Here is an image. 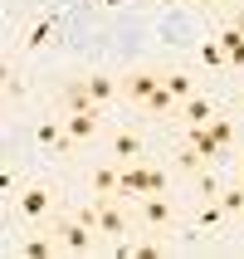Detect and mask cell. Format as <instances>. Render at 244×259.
Returning <instances> with one entry per match:
<instances>
[{"mask_svg": "<svg viewBox=\"0 0 244 259\" xmlns=\"http://www.w3.org/2000/svg\"><path fill=\"white\" fill-rule=\"evenodd\" d=\"M239 161H244V152H239Z\"/></svg>", "mask_w": 244, "mask_h": 259, "instance_id": "obj_26", "label": "cell"}, {"mask_svg": "<svg viewBox=\"0 0 244 259\" xmlns=\"http://www.w3.org/2000/svg\"><path fill=\"white\" fill-rule=\"evenodd\" d=\"M103 127H108L103 108H69V113H64V132H69L73 142H93Z\"/></svg>", "mask_w": 244, "mask_h": 259, "instance_id": "obj_5", "label": "cell"}, {"mask_svg": "<svg viewBox=\"0 0 244 259\" xmlns=\"http://www.w3.org/2000/svg\"><path fill=\"white\" fill-rule=\"evenodd\" d=\"M201 59L210 64V69H215V64H230V59H225V44H220V39H210V44H205V49H201Z\"/></svg>", "mask_w": 244, "mask_h": 259, "instance_id": "obj_21", "label": "cell"}, {"mask_svg": "<svg viewBox=\"0 0 244 259\" xmlns=\"http://www.w3.org/2000/svg\"><path fill=\"white\" fill-rule=\"evenodd\" d=\"M113 98H122V78H113V73H83L59 93L64 108H108Z\"/></svg>", "mask_w": 244, "mask_h": 259, "instance_id": "obj_1", "label": "cell"}, {"mask_svg": "<svg viewBox=\"0 0 244 259\" xmlns=\"http://www.w3.org/2000/svg\"><path fill=\"white\" fill-rule=\"evenodd\" d=\"M54 235H59V245L69 249V254H93V240H98V230L88 225V220H54Z\"/></svg>", "mask_w": 244, "mask_h": 259, "instance_id": "obj_4", "label": "cell"}, {"mask_svg": "<svg viewBox=\"0 0 244 259\" xmlns=\"http://www.w3.org/2000/svg\"><path fill=\"white\" fill-rule=\"evenodd\" d=\"M161 88H166L176 103H186L190 93H196V78H190V73H181V69H166V83H161Z\"/></svg>", "mask_w": 244, "mask_h": 259, "instance_id": "obj_13", "label": "cell"}, {"mask_svg": "<svg viewBox=\"0 0 244 259\" xmlns=\"http://www.w3.org/2000/svg\"><path fill=\"white\" fill-rule=\"evenodd\" d=\"M239 215H244V210H239Z\"/></svg>", "mask_w": 244, "mask_h": 259, "instance_id": "obj_27", "label": "cell"}, {"mask_svg": "<svg viewBox=\"0 0 244 259\" xmlns=\"http://www.w3.org/2000/svg\"><path fill=\"white\" fill-rule=\"evenodd\" d=\"M210 117H215V103L205 98V93H190V98L181 103V122H186V127H201Z\"/></svg>", "mask_w": 244, "mask_h": 259, "instance_id": "obj_10", "label": "cell"}, {"mask_svg": "<svg viewBox=\"0 0 244 259\" xmlns=\"http://www.w3.org/2000/svg\"><path fill=\"white\" fill-rule=\"evenodd\" d=\"M142 113H147V117H161V113H176V98H171V93H166V88H157V93H152V98L142 103Z\"/></svg>", "mask_w": 244, "mask_h": 259, "instance_id": "obj_17", "label": "cell"}, {"mask_svg": "<svg viewBox=\"0 0 244 259\" xmlns=\"http://www.w3.org/2000/svg\"><path fill=\"white\" fill-rule=\"evenodd\" d=\"M142 132L137 127H113L108 132V152H113V161H142Z\"/></svg>", "mask_w": 244, "mask_h": 259, "instance_id": "obj_8", "label": "cell"}, {"mask_svg": "<svg viewBox=\"0 0 244 259\" xmlns=\"http://www.w3.org/2000/svg\"><path fill=\"white\" fill-rule=\"evenodd\" d=\"M152 196H166V171L161 166H152Z\"/></svg>", "mask_w": 244, "mask_h": 259, "instance_id": "obj_22", "label": "cell"}, {"mask_svg": "<svg viewBox=\"0 0 244 259\" xmlns=\"http://www.w3.org/2000/svg\"><path fill=\"white\" fill-rule=\"evenodd\" d=\"M137 220H142L147 230H171V225H176L171 196H142V201H137Z\"/></svg>", "mask_w": 244, "mask_h": 259, "instance_id": "obj_6", "label": "cell"}, {"mask_svg": "<svg viewBox=\"0 0 244 259\" xmlns=\"http://www.w3.org/2000/svg\"><path fill=\"white\" fill-rule=\"evenodd\" d=\"M176 166H181V171H186V176H205V171H210V161H205L201 157V152H196V147H181V152H176Z\"/></svg>", "mask_w": 244, "mask_h": 259, "instance_id": "obj_15", "label": "cell"}, {"mask_svg": "<svg viewBox=\"0 0 244 259\" xmlns=\"http://www.w3.org/2000/svg\"><path fill=\"white\" fill-rule=\"evenodd\" d=\"M186 142H190V147H196V152H201V157H205V161H215V157H220V152H225V147H220V142H215V132H210V122H201V127H190V137H186Z\"/></svg>", "mask_w": 244, "mask_h": 259, "instance_id": "obj_11", "label": "cell"}, {"mask_svg": "<svg viewBox=\"0 0 244 259\" xmlns=\"http://www.w3.org/2000/svg\"><path fill=\"white\" fill-rule=\"evenodd\" d=\"M239 186H244V161H239Z\"/></svg>", "mask_w": 244, "mask_h": 259, "instance_id": "obj_25", "label": "cell"}, {"mask_svg": "<svg viewBox=\"0 0 244 259\" xmlns=\"http://www.w3.org/2000/svg\"><path fill=\"white\" fill-rule=\"evenodd\" d=\"M59 235L49 230V240H25V245H20V254H29V259H44V254H59Z\"/></svg>", "mask_w": 244, "mask_h": 259, "instance_id": "obj_16", "label": "cell"}, {"mask_svg": "<svg viewBox=\"0 0 244 259\" xmlns=\"http://www.w3.org/2000/svg\"><path fill=\"white\" fill-rule=\"evenodd\" d=\"M220 205H225V215H239L244 210V186H230V191H215Z\"/></svg>", "mask_w": 244, "mask_h": 259, "instance_id": "obj_20", "label": "cell"}, {"mask_svg": "<svg viewBox=\"0 0 244 259\" xmlns=\"http://www.w3.org/2000/svg\"><path fill=\"white\" fill-rule=\"evenodd\" d=\"M230 25H234V29H244V10H230Z\"/></svg>", "mask_w": 244, "mask_h": 259, "instance_id": "obj_24", "label": "cell"}, {"mask_svg": "<svg viewBox=\"0 0 244 259\" xmlns=\"http://www.w3.org/2000/svg\"><path fill=\"white\" fill-rule=\"evenodd\" d=\"M220 44H225V59H230V69H244V29H225L220 34Z\"/></svg>", "mask_w": 244, "mask_h": 259, "instance_id": "obj_14", "label": "cell"}, {"mask_svg": "<svg viewBox=\"0 0 244 259\" xmlns=\"http://www.w3.org/2000/svg\"><path fill=\"white\" fill-rule=\"evenodd\" d=\"M54 29H59V15H54V10H44L39 20H34V29H29V34H25V49H39V44L49 39Z\"/></svg>", "mask_w": 244, "mask_h": 259, "instance_id": "obj_12", "label": "cell"}, {"mask_svg": "<svg viewBox=\"0 0 244 259\" xmlns=\"http://www.w3.org/2000/svg\"><path fill=\"white\" fill-rule=\"evenodd\" d=\"M166 83V69H132L127 78H122V103H132V108H142L157 88Z\"/></svg>", "mask_w": 244, "mask_h": 259, "instance_id": "obj_3", "label": "cell"}, {"mask_svg": "<svg viewBox=\"0 0 244 259\" xmlns=\"http://www.w3.org/2000/svg\"><path fill=\"white\" fill-rule=\"evenodd\" d=\"M78 220H88L98 235H127L132 230V215L117 205V196H93V205H83Z\"/></svg>", "mask_w": 244, "mask_h": 259, "instance_id": "obj_2", "label": "cell"}, {"mask_svg": "<svg viewBox=\"0 0 244 259\" xmlns=\"http://www.w3.org/2000/svg\"><path fill=\"white\" fill-rule=\"evenodd\" d=\"M54 196L59 191H49V186H29L25 196H20V215H25L29 225H39V220L54 210Z\"/></svg>", "mask_w": 244, "mask_h": 259, "instance_id": "obj_9", "label": "cell"}, {"mask_svg": "<svg viewBox=\"0 0 244 259\" xmlns=\"http://www.w3.org/2000/svg\"><path fill=\"white\" fill-rule=\"evenodd\" d=\"M205 225V230H210V225H220V220H225V205H220V196H210V201L201 205V215H196Z\"/></svg>", "mask_w": 244, "mask_h": 259, "instance_id": "obj_19", "label": "cell"}, {"mask_svg": "<svg viewBox=\"0 0 244 259\" xmlns=\"http://www.w3.org/2000/svg\"><path fill=\"white\" fill-rule=\"evenodd\" d=\"M152 196V166L142 161H122V201H142Z\"/></svg>", "mask_w": 244, "mask_h": 259, "instance_id": "obj_7", "label": "cell"}, {"mask_svg": "<svg viewBox=\"0 0 244 259\" xmlns=\"http://www.w3.org/2000/svg\"><path fill=\"white\" fill-rule=\"evenodd\" d=\"M190 5H201V10H225V0H190Z\"/></svg>", "mask_w": 244, "mask_h": 259, "instance_id": "obj_23", "label": "cell"}, {"mask_svg": "<svg viewBox=\"0 0 244 259\" xmlns=\"http://www.w3.org/2000/svg\"><path fill=\"white\" fill-rule=\"evenodd\" d=\"M210 132H215L220 147H234V122H230V113H215V117H210Z\"/></svg>", "mask_w": 244, "mask_h": 259, "instance_id": "obj_18", "label": "cell"}]
</instances>
